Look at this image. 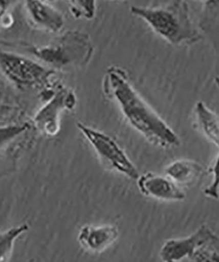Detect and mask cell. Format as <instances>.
Segmentation results:
<instances>
[{
  "label": "cell",
  "instance_id": "obj_5",
  "mask_svg": "<svg viewBox=\"0 0 219 262\" xmlns=\"http://www.w3.org/2000/svg\"><path fill=\"white\" fill-rule=\"evenodd\" d=\"M0 69L11 81L22 86L50 88L55 72L29 58L0 51Z\"/></svg>",
  "mask_w": 219,
  "mask_h": 262
},
{
  "label": "cell",
  "instance_id": "obj_12",
  "mask_svg": "<svg viewBox=\"0 0 219 262\" xmlns=\"http://www.w3.org/2000/svg\"><path fill=\"white\" fill-rule=\"evenodd\" d=\"M198 128L203 135L219 147V117L202 103L195 107Z\"/></svg>",
  "mask_w": 219,
  "mask_h": 262
},
{
  "label": "cell",
  "instance_id": "obj_1",
  "mask_svg": "<svg viewBox=\"0 0 219 262\" xmlns=\"http://www.w3.org/2000/svg\"><path fill=\"white\" fill-rule=\"evenodd\" d=\"M103 86L104 93L118 104L125 121L151 144L165 149L179 146L178 136L135 90L124 70L108 68Z\"/></svg>",
  "mask_w": 219,
  "mask_h": 262
},
{
  "label": "cell",
  "instance_id": "obj_16",
  "mask_svg": "<svg viewBox=\"0 0 219 262\" xmlns=\"http://www.w3.org/2000/svg\"><path fill=\"white\" fill-rule=\"evenodd\" d=\"M209 172L212 176L211 182L205 189L204 195L211 200H217L219 198V151Z\"/></svg>",
  "mask_w": 219,
  "mask_h": 262
},
{
  "label": "cell",
  "instance_id": "obj_13",
  "mask_svg": "<svg viewBox=\"0 0 219 262\" xmlns=\"http://www.w3.org/2000/svg\"><path fill=\"white\" fill-rule=\"evenodd\" d=\"M29 226L24 224L12 227L0 233V262H8L13 253L16 240L29 231Z\"/></svg>",
  "mask_w": 219,
  "mask_h": 262
},
{
  "label": "cell",
  "instance_id": "obj_17",
  "mask_svg": "<svg viewBox=\"0 0 219 262\" xmlns=\"http://www.w3.org/2000/svg\"><path fill=\"white\" fill-rule=\"evenodd\" d=\"M28 125H14L0 127V149L27 130Z\"/></svg>",
  "mask_w": 219,
  "mask_h": 262
},
{
  "label": "cell",
  "instance_id": "obj_2",
  "mask_svg": "<svg viewBox=\"0 0 219 262\" xmlns=\"http://www.w3.org/2000/svg\"><path fill=\"white\" fill-rule=\"evenodd\" d=\"M130 12L145 21L156 34L172 44L190 41L194 36L183 2H172L158 8L132 6Z\"/></svg>",
  "mask_w": 219,
  "mask_h": 262
},
{
  "label": "cell",
  "instance_id": "obj_6",
  "mask_svg": "<svg viewBox=\"0 0 219 262\" xmlns=\"http://www.w3.org/2000/svg\"><path fill=\"white\" fill-rule=\"evenodd\" d=\"M77 98L72 90L58 86L54 94L49 98L34 117V125L39 132L48 137H55L60 130V116L62 112L71 111L76 107Z\"/></svg>",
  "mask_w": 219,
  "mask_h": 262
},
{
  "label": "cell",
  "instance_id": "obj_7",
  "mask_svg": "<svg viewBox=\"0 0 219 262\" xmlns=\"http://www.w3.org/2000/svg\"><path fill=\"white\" fill-rule=\"evenodd\" d=\"M216 237L210 228L202 226L188 237L167 240L161 247L160 258L163 262L188 260L198 249Z\"/></svg>",
  "mask_w": 219,
  "mask_h": 262
},
{
  "label": "cell",
  "instance_id": "obj_18",
  "mask_svg": "<svg viewBox=\"0 0 219 262\" xmlns=\"http://www.w3.org/2000/svg\"><path fill=\"white\" fill-rule=\"evenodd\" d=\"M9 4H10L9 2L0 1V21H1L4 14L6 13Z\"/></svg>",
  "mask_w": 219,
  "mask_h": 262
},
{
  "label": "cell",
  "instance_id": "obj_9",
  "mask_svg": "<svg viewBox=\"0 0 219 262\" xmlns=\"http://www.w3.org/2000/svg\"><path fill=\"white\" fill-rule=\"evenodd\" d=\"M120 231L117 226L87 225L81 227L78 234L80 245L92 253H101L118 240Z\"/></svg>",
  "mask_w": 219,
  "mask_h": 262
},
{
  "label": "cell",
  "instance_id": "obj_3",
  "mask_svg": "<svg viewBox=\"0 0 219 262\" xmlns=\"http://www.w3.org/2000/svg\"><path fill=\"white\" fill-rule=\"evenodd\" d=\"M93 51L92 41L87 33L71 30L50 45L35 49L34 53L55 69L71 70L87 66L92 58Z\"/></svg>",
  "mask_w": 219,
  "mask_h": 262
},
{
  "label": "cell",
  "instance_id": "obj_11",
  "mask_svg": "<svg viewBox=\"0 0 219 262\" xmlns=\"http://www.w3.org/2000/svg\"><path fill=\"white\" fill-rule=\"evenodd\" d=\"M206 172L199 163L187 159L173 161L165 168V175L181 188H189L197 183Z\"/></svg>",
  "mask_w": 219,
  "mask_h": 262
},
{
  "label": "cell",
  "instance_id": "obj_15",
  "mask_svg": "<svg viewBox=\"0 0 219 262\" xmlns=\"http://www.w3.org/2000/svg\"><path fill=\"white\" fill-rule=\"evenodd\" d=\"M69 9L74 17L90 20L94 17L96 13V2L71 1L69 2Z\"/></svg>",
  "mask_w": 219,
  "mask_h": 262
},
{
  "label": "cell",
  "instance_id": "obj_14",
  "mask_svg": "<svg viewBox=\"0 0 219 262\" xmlns=\"http://www.w3.org/2000/svg\"><path fill=\"white\" fill-rule=\"evenodd\" d=\"M219 237L198 249L188 262H219Z\"/></svg>",
  "mask_w": 219,
  "mask_h": 262
},
{
  "label": "cell",
  "instance_id": "obj_4",
  "mask_svg": "<svg viewBox=\"0 0 219 262\" xmlns=\"http://www.w3.org/2000/svg\"><path fill=\"white\" fill-rule=\"evenodd\" d=\"M76 125L104 167L136 181L140 175L138 169L113 137L82 123Z\"/></svg>",
  "mask_w": 219,
  "mask_h": 262
},
{
  "label": "cell",
  "instance_id": "obj_10",
  "mask_svg": "<svg viewBox=\"0 0 219 262\" xmlns=\"http://www.w3.org/2000/svg\"><path fill=\"white\" fill-rule=\"evenodd\" d=\"M26 9L32 23L41 30L57 33L64 27L63 15L48 2L27 1Z\"/></svg>",
  "mask_w": 219,
  "mask_h": 262
},
{
  "label": "cell",
  "instance_id": "obj_8",
  "mask_svg": "<svg viewBox=\"0 0 219 262\" xmlns=\"http://www.w3.org/2000/svg\"><path fill=\"white\" fill-rule=\"evenodd\" d=\"M136 181L140 192L148 198L165 202H180L185 200L183 189L165 175L148 172L140 174Z\"/></svg>",
  "mask_w": 219,
  "mask_h": 262
}]
</instances>
